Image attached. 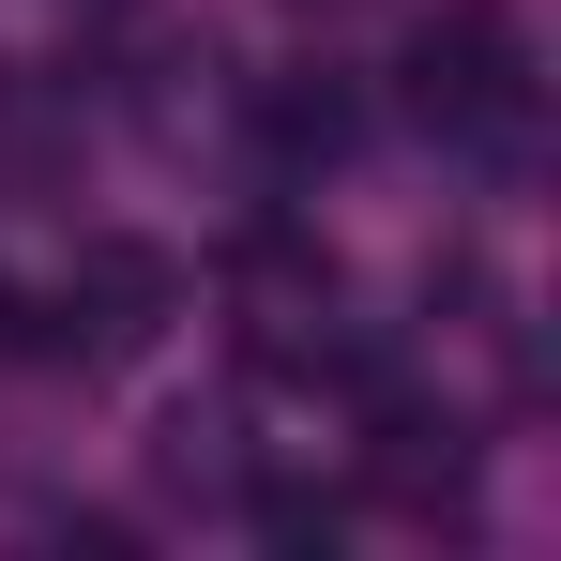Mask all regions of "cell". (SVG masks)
I'll use <instances>...</instances> for the list:
<instances>
[{"label": "cell", "instance_id": "cell-1", "mask_svg": "<svg viewBox=\"0 0 561 561\" xmlns=\"http://www.w3.org/2000/svg\"><path fill=\"white\" fill-rule=\"evenodd\" d=\"M394 77H410V122H425V137H456V152H531L547 77H531V15H516V0H440Z\"/></svg>", "mask_w": 561, "mask_h": 561}, {"label": "cell", "instance_id": "cell-3", "mask_svg": "<svg viewBox=\"0 0 561 561\" xmlns=\"http://www.w3.org/2000/svg\"><path fill=\"white\" fill-rule=\"evenodd\" d=\"M152 470H168V485H197V501H243V485H259L243 410H228V394H213V410H168V425H152Z\"/></svg>", "mask_w": 561, "mask_h": 561}, {"label": "cell", "instance_id": "cell-2", "mask_svg": "<svg viewBox=\"0 0 561 561\" xmlns=\"http://www.w3.org/2000/svg\"><path fill=\"white\" fill-rule=\"evenodd\" d=\"M168 319H183V274H168V243H137V228L77 243V274H61V350H77V365H137Z\"/></svg>", "mask_w": 561, "mask_h": 561}, {"label": "cell", "instance_id": "cell-5", "mask_svg": "<svg viewBox=\"0 0 561 561\" xmlns=\"http://www.w3.org/2000/svg\"><path fill=\"white\" fill-rule=\"evenodd\" d=\"M0 350H61V319H46L31 288H0Z\"/></svg>", "mask_w": 561, "mask_h": 561}, {"label": "cell", "instance_id": "cell-4", "mask_svg": "<svg viewBox=\"0 0 561 561\" xmlns=\"http://www.w3.org/2000/svg\"><path fill=\"white\" fill-rule=\"evenodd\" d=\"M274 152H319V168H334V152H350V92H304V77H288L274 92Z\"/></svg>", "mask_w": 561, "mask_h": 561}]
</instances>
